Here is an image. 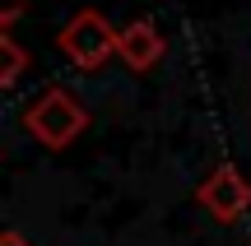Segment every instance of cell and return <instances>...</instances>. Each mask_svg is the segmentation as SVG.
Returning a JSON list of instances; mask_svg holds the SVG:
<instances>
[{"mask_svg": "<svg viewBox=\"0 0 251 246\" xmlns=\"http://www.w3.org/2000/svg\"><path fill=\"white\" fill-rule=\"evenodd\" d=\"M24 130L42 149L61 154V149H70L75 139L89 130V112H84V102L75 98L70 89H47L24 107Z\"/></svg>", "mask_w": 251, "mask_h": 246, "instance_id": "1", "label": "cell"}, {"mask_svg": "<svg viewBox=\"0 0 251 246\" xmlns=\"http://www.w3.org/2000/svg\"><path fill=\"white\" fill-rule=\"evenodd\" d=\"M117 37H121V28H112L98 9H75L65 19V28L56 33V46H61V56L70 65L98 70V65H107L117 56Z\"/></svg>", "mask_w": 251, "mask_h": 246, "instance_id": "2", "label": "cell"}, {"mask_svg": "<svg viewBox=\"0 0 251 246\" xmlns=\"http://www.w3.org/2000/svg\"><path fill=\"white\" fill-rule=\"evenodd\" d=\"M196 200L205 204V214L214 223H237L251 209V181L242 177V167L233 163H219L205 181L196 186Z\"/></svg>", "mask_w": 251, "mask_h": 246, "instance_id": "3", "label": "cell"}, {"mask_svg": "<svg viewBox=\"0 0 251 246\" xmlns=\"http://www.w3.org/2000/svg\"><path fill=\"white\" fill-rule=\"evenodd\" d=\"M117 56L130 65L135 74L153 70V65L163 61V33L149 23V19H135V23L121 28V37H117Z\"/></svg>", "mask_w": 251, "mask_h": 246, "instance_id": "4", "label": "cell"}, {"mask_svg": "<svg viewBox=\"0 0 251 246\" xmlns=\"http://www.w3.org/2000/svg\"><path fill=\"white\" fill-rule=\"evenodd\" d=\"M24 70H28V51L14 42V33H0V89H14Z\"/></svg>", "mask_w": 251, "mask_h": 246, "instance_id": "5", "label": "cell"}, {"mask_svg": "<svg viewBox=\"0 0 251 246\" xmlns=\"http://www.w3.org/2000/svg\"><path fill=\"white\" fill-rule=\"evenodd\" d=\"M19 14H24V0H0V33H9L19 23Z\"/></svg>", "mask_w": 251, "mask_h": 246, "instance_id": "6", "label": "cell"}]
</instances>
